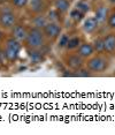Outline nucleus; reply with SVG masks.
Returning <instances> with one entry per match:
<instances>
[{
	"label": "nucleus",
	"instance_id": "412c9836",
	"mask_svg": "<svg viewBox=\"0 0 115 135\" xmlns=\"http://www.w3.org/2000/svg\"><path fill=\"white\" fill-rule=\"evenodd\" d=\"M12 4L17 8H22L28 4V0H12Z\"/></svg>",
	"mask_w": 115,
	"mask_h": 135
},
{
	"label": "nucleus",
	"instance_id": "4468645a",
	"mask_svg": "<svg viewBox=\"0 0 115 135\" xmlns=\"http://www.w3.org/2000/svg\"><path fill=\"white\" fill-rule=\"evenodd\" d=\"M54 7L60 13H65V12H67L69 9V1L68 0H55L54 1Z\"/></svg>",
	"mask_w": 115,
	"mask_h": 135
},
{
	"label": "nucleus",
	"instance_id": "b1692460",
	"mask_svg": "<svg viewBox=\"0 0 115 135\" xmlns=\"http://www.w3.org/2000/svg\"><path fill=\"white\" fill-rule=\"evenodd\" d=\"M2 37H4V33H2V31H1V30H0V41H1V39H2Z\"/></svg>",
	"mask_w": 115,
	"mask_h": 135
},
{
	"label": "nucleus",
	"instance_id": "5701e85b",
	"mask_svg": "<svg viewBox=\"0 0 115 135\" xmlns=\"http://www.w3.org/2000/svg\"><path fill=\"white\" fill-rule=\"evenodd\" d=\"M108 26L112 29H115V13H113L108 17Z\"/></svg>",
	"mask_w": 115,
	"mask_h": 135
},
{
	"label": "nucleus",
	"instance_id": "4be33fe9",
	"mask_svg": "<svg viewBox=\"0 0 115 135\" xmlns=\"http://www.w3.org/2000/svg\"><path fill=\"white\" fill-rule=\"evenodd\" d=\"M68 41H69V37L67 35H62V37L60 38V42H59V46L60 47H66L68 44Z\"/></svg>",
	"mask_w": 115,
	"mask_h": 135
},
{
	"label": "nucleus",
	"instance_id": "f8f14e48",
	"mask_svg": "<svg viewBox=\"0 0 115 135\" xmlns=\"http://www.w3.org/2000/svg\"><path fill=\"white\" fill-rule=\"evenodd\" d=\"M107 15H108V9L105 7V6H99L96 11V19L99 23L104 22L107 19Z\"/></svg>",
	"mask_w": 115,
	"mask_h": 135
},
{
	"label": "nucleus",
	"instance_id": "f03ea898",
	"mask_svg": "<svg viewBox=\"0 0 115 135\" xmlns=\"http://www.w3.org/2000/svg\"><path fill=\"white\" fill-rule=\"evenodd\" d=\"M21 50V44L17 39L9 38L6 42V49H5V57L9 62H14L15 60L17 59Z\"/></svg>",
	"mask_w": 115,
	"mask_h": 135
},
{
	"label": "nucleus",
	"instance_id": "6ab92c4d",
	"mask_svg": "<svg viewBox=\"0 0 115 135\" xmlns=\"http://www.w3.org/2000/svg\"><path fill=\"white\" fill-rule=\"evenodd\" d=\"M76 76H78V78H89V76H91L92 74H91V70H90L89 68L87 69H82V68H80V69H77L76 70Z\"/></svg>",
	"mask_w": 115,
	"mask_h": 135
},
{
	"label": "nucleus",
	"instance_id": "1a4fd4ad",
	"mask_svg": "<svg viewBox=\"0 0 115 135\" xmlns=\"http://www.w3.org/2000/svg\"><path fill=\"white\" fill-rule=\"evenodd\" d=\"M105 52L107 53H114L115 52V33H108L104 38Z\"/></svg>",
	"mask_w": 115,
	"mask_h": 135
},
{
	"label": "nucleus",
	"instance_id": "aec40b11",
	"mask_svg": "<svg viewBox=\"0 0 115 135\" xmlns=\"http://www.w3.org/2000/svg\"><path fill=\"white\" fill-rule=\"evenodd\" d=\"M77 9L80 12H82L83 14H85L86 12H89L90 6H89V4H86V2L81 1V2H78V4H77Z\"/></svg>",
	"mask_w": 115,
	"mask_h": 135
},
{
	"label": "nucleus",
	"instance_id": "dca6fc26",
	"mask_svg": "<svg viewBox=\"0 0 115 135\" xmlns=\"http://www.w3.org/2000/svg\"><path fill=\"white\" fill-rule=\"evenodd\" d=\"M81 45V38L80 37H72V38H69L68 41V44H67V47L68 50H75V49H78Z\"/></svg>",
	"mask_w": 115,
	"mask_h": 135
},
{
	"label": "nucleus",
	"instance_id": "423d86ee",
	"mask_svg": "<svg viewBox=\"0 0 115 135\" xmlns=\"http://www.w3.org/2000/svg\"><path fill=\"white\" fill-rule=\"evenodd\" d=\"M83 64H84L83 58H82L80 54H70V56H68L66 58V65L74 70L82 68Z\"/></svg>",
	"mask_w": 115,
	"mask_h": 135
},
{
	"label": "nucleus",
	"instance_id": "39448f33",
	"mask_svg": "<svg viewBox=\"0 0 115 135\" xmlns=\"http://www.w3.org/2000/svg\"><path fill=\"white\" fill-rule=\"evenodd\" d=\"M43 31H44V35L46 36L47 38L55 39L59 37L60 33H61V27L55 22H48L46 26H45Z\"/></svg>",
	"mask_w": 115,
	"mask_h": 135
},
{
	"label": "nucleus",
	"instance_id": "f3484780",
	"mask_svg": "<svg viewBox=\"0 0 115 135\" xmlns=\"http://www.w3.org/2000/svg\"><path fill=\"white\" fill-rule=\"evenodd\" d=\"M48 21L50 22H55L56 23V21H60V12L59 11H51L50 13H48Z\"/></svg>",
	"mask_w": 115,
	"mask_h": 135
},
{
	"label": "nucleus",
	"instance_id": "f257e3e1",
	"mask_svg": "<svg viewBox=\"0 0 115 135\" xmlns=\"http://www.w3.org/2000/svg\"><path fill=\"white\" fill-rule=\"evenodd\" d=\"M44 41H45L44 31L41 29L34 27V28L30 29L28 31L25 44H27V46L30 47V49H38V47L43 46Z\"/></svg>",
	"mask_w": 115,
	"mask_h": 135
},
{
	"label": "nucleus",
	"instance_id": "9d476101",
	"mask_svg": "<svg viewBox=\"0 0 115 135\" xmlns=\"http://www.w3.org/2000/svg\"><path fill=\"white\" fill-rule=\"evenodd\" d=\"M98 26H99V22L97 21L96 17H89V19H86L85 22H84L83 29H84V31L87 33H93L98 29Z\"/></svg>",
	"mask_w": 115,
	"mask_h": 135
},
{
	"label": "nucleus",
	"instance_id": "393cba45",
	"mask_svg": "<svg viewBox=\"0 0 115 135\" xmlns=\"http://www.w3.org/2000/svg\"><path fill=\"white\" fill-rule=\"evenodd\" d=\"M2 53V51H1V49H0V54H1Z\"/></svg>",
	"mask_w": 115,
	"mask_h": 135
},
{
	"label": "nucleus",
	"instance_id": "7ed1b4c3",
	"mask_svg": "<svg viewBox=\"0 0 115 135\" xmlns=\"http://www.w3.org/2000/svg\"><path fill=\"white\" fill-rule=\"evenodd\" d=\"M87 68L93 73H102L107 69L108 67V61L102 57H93L86 62Z\"/></svg>",
	"mask_w": 115,
	"mask_h": 135
},
{
	"label": "nucleus",
	"instance_id": "0eeeda50",
	"mask_svg": "<svg viewBox=\"0 0 115 135\" xmlns=\"http://www.w3.org/2000/svg\"><path fill=\"white\" fill-rule=\"evenodd\" d=\"M12 35H13V37L15 39H17L19 42H23V41L25 42L27 36H28V31H27L25 27L22 26V24H15Z\"/></svg>",
	"mask_w": 115,
	"mask_h": 135
},
{
	"label": "nucleus",
	"instance_id": "9b49d317",
	"mask_svg": "<svg viewBox=\"0 0 115 135\" xmlns=\"http://www.w3.org/2000/svg\"><path fill=\"white\" fill-rule=\"evenodd\" d=\"M47 23H48V19L41 14H38L37 16H35L34 19H32V24H34V27L39 28V29H44Z\"/></svg>",
	"mask_w": 115,
	"mask_h": 135
},
{
	"label": "nucleus",
	"instance_id": "20e7f679",
	"mask_svg": "<svg viewBox=\"0 0 115 135\" xmlns=\"http://www.w3.org/2000/svg\"><path fill=\"white\" fill-rule=\"evenodd\" d=\"M16 24V16L13 12L4 11L0 13V26L5 29H9Z\"/></svg>",
	"mask_w": 115,
	"mask_h": 135
},
{
	"label": "nucleus",
	"instance_id": "a211bd4d",
	"mask_svg": "<svg viewBox=\"0 0 115 135\" xmlns=\"http://www.w3.org/2000/svg\"><path fill=\"white\" fill-rule=\"evenodd\" d=\"M83 13H82V12H80L76 8V9H74V11H71V13H70V17L72 20L75 21V22H80V21L83 19Z\"/></svg>",
	"mask_w": 115,
	"mask_h": 135
},
{
	"label": "nucleus",
	"instance_id": "ddd939ff",
	"mask_svg": "<svg viewBox=\"0 0 115 135\" xmlns=\"http://www.w3.org/2000/svg\"><path fill=\"white\" fill-rule=\"evenodd\" d=\"M46 8V5L44 4L43 0H35V1H31V11L34 13L40 14L43 13Z\"/></svg>",
	"mask_w": 115,
	"mask_h": 135
},
{
	"label": "nucleus",
	"instance_id": "2eb2a0df",
	"mask_svg": "<svg viewBox=\"0 0 115 135\" xmlns=\"http://www.w3.org/2000/svg\"><path fill=\"white\" fill-rule=\"evenodd\" d=\"M93 49L97 53H102L105 52V44H104V38L98 37L96 38V41L93 42Z\"/></svg>",
	"mask_w": 115,
	"mask_h": 135
},
{
	"label": "nucleus",
	"instance_id": "6e6552de",
	"mask_svg": "<svg viewBox=\"0 0 115 135\" xmlns=\"http://www.w3.org/2000/svg\"><path fill=\"white\" fill-rule=\"evenodd\" d=\"M95 53V49H93L92 44H89V43H84V44H81L80 47H78L77 54L83 58H90L92 57V54Z\"/></svg>",
	"mask_w": 115,
	"mask_h": 135
}]
</instances>
